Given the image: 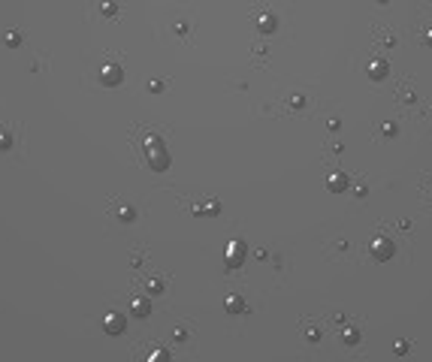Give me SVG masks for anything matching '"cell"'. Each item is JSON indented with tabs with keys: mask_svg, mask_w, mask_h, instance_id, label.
I'll return each mask as SVG.
<instances>
[{
	"mask_svg": "<svg viewBox=\"0 0 432 362\" xmlns=\"http://www.w3.org/2000/svg\"><path fill=\"white\" fill-rule=\"evenodd\" d=\"M148 163H151V169H166L169 166V154H166V148L157 142V139H148Z\"/></svg>",
	"mask_w": 432,
	"mask_h": 362,
	"instance_id": "1",
	"label": "cell"
},
{
	"mask_svg": "<svg viewBox=\"0 0 432 362\" xmlns=\"http://www.w3.org/2000/svg\"><path fill=\"white\" fill-rule=\"evenodd\" d=\"M369 248H372V257H375V260H381V263H384V260H390V257L396 254V245H393L390 239H372V245H369Z\"/></svg>",
	"mask_w": 432,
	"mask_h": 362,
	"instance_id": "2",
	"label": "cell"
},
{
	"mask_svg": "<svg viewBox=\"0 0 432 362\" xmlns=\"http://www.w3.org/2000/svg\"><path fill=\"white\" fill-rule=\"evenodd\" d=\"M327 187H330L333 193H345V190L351 187V178H348L345 172H330V178H327Z\"/></svg>",
	"mask_w": 432,
	"mask_h": 362,
	"instance_id": "3",
	"label": "cell"
},
{
	"mask_svg": "<svg viewBox=\"0 0 432 362\" xmlns=\"http://www.w3.org/2000/svg\"><path fill=\"white\" fill-rule=\"evenodd\" d=\"M242 260H245V242H233L227 248V266L236 269V266H242Z\"/></svg>",
	"mask_w": 432,
	"mask_h": 362,
	"instance_id": "4",
	"label": "cell"
},
{
	"mask_svg": "<svg viewBox=\"0 0 432 362\" xmlns=\"http://www.w3.org/2000/svg\"><path fill=\"white\" fill-rule=\"evenodd\" d=\"M103 329L106 332H124V317L121 314H106V320H103Z\"/></svg>",
	"mask_w": 432,
	"mask_h": 362,
	"instance_id": "5",
	"label": "cell"
},
{
	"mask_svg": "<svg viewBox=\"0 0 432 362\" xmlns=\"http://www.w3.org/2000/svg\"><path fill=\"white\" fill-rule=\"evenodd\" d=\"M390 73V66H387V60H372L369 63V79H375V82H381L384 76Z\"/></svg>",
	"mask_w": 432,
	"mask_h": 362,
	"instance_id": "6",
	"label": "cell"
},
{
	"mask_svg": "<svg viewBox=\"0 0 432 362\" xmlns=\"http://www.w3.org/2000/svg\"><path fill=\"white\" fill-rule=\"evenodd\" d=\"M100 82H103V85H118V82H121V69H115V66H106V69L100 73Z\"/></svg>",
	"mask_w": 432,
	"mask_h": 362,
	"instance_id": "7",
	"label": "cell"
},
{
	"mask_svg": "<svg viewBox=\"0 0 432 362\" xmlns=\"http://www.w3.org/2000/svg\"><path fill=\"white\" fill-rule=\"evenodd\" d=\"M275 24H278V21H275V15H260V21H257V27H260L263 33H272V30H275Z\"/></svg>",
	"mask_w": 432,
	"mask_h": 362,
	"instance_id": "8",
	"label": "cell"
},
{
	"mask_svg": "<svg viewBox=\"0 0 432 362\" xmlns=\"http://www.w3.org/2000/svg\"><path fill=\"white\" fill-rule=\"evenodd\" d=\"M227 311H230V314H242V311H245V302H242L239 296H230V299H227Z\"/></svg>",
	"mask_w": 432,
	"mask_h": 362,
	"instance_id": "9",
	"label": "cell"
},
{
	"mask_svg": "<svg viewBox=\"0 0 432 362\" xmlns=\"http://www.w3.org/2000/svg\"><path fill=\"white\" fill-rule=\"evenodd\" d=\"M133 311H136L139 317H145V314H148V302H142V299H136V302H133Z\"/></svg>",
	"mask_w": 432,
	"mask_h": 362,
	"instance_id": "10",
	"label": "cell"
},
{
	"mask_svg": "<svg viewBox=\"0 0 432 362\" xmlns=\"http://www.w3.org/2000/svg\"><path fill=\"white\" fill-rule=\"evenodd\" d=\"M357 341H360V332H357V329H348V332H345V344H357Z\"/></svg>",
	"mask_w": 432,
	"mask_h": 362,
	"instance_id": "11",
	"label": "cell"
},
{
	"mask_svg": "<svg viewBox=\"0 0 432 362\" xmlns=\"http://www.w3.org/2000/svg\"><path fill=\"white\" fill-rule=\"evenodd\" d=\"M381 133H384V136H396V124H384Z\"/></svg>",
	"mask_w": 432,
	"mask_h": 362,
	"instance_id": "12",
	"label": "cell"
},
{
	"mask_svg": "<svg viewBox=\"0 0 432 362\" xmlns=\"http://www.w3.org/2000/svg\"><path fill=\"white\" fill-rule=\"evenodd\" d=\"M290 103H293V109H302V106H305V100H302V97H293Z\"/></svg>",
	"mask_w": 432,
	"mask_h": 362,
	"instance_id": "13",
	"label": "cell"
},
{
	"mask_svg": "<svg viewBox=\"0 0 432 362\" xmlns=\"http://www.w3.org/2000/svg\"><path fill=\"white\" fill-rule=\"evenodd\" d=\"M423 39H426V45H429V48H432V24H429V27H426V33H423Z\"/></svg>",
	"mask_w": 432,
	"mask_h": 362,
	"instance_id": "14",
	"label": "cell"
},
{
	"mask_svg": "<svg viewBox=\"0 0 432 362\" xmlns=\"http://www.w3.org/2000/svg\"><path fill=\"white\" fill-rule=\"evenodd\" d=\"M378 3H387V0H378Z\"/></svg>",
	"mask_w": 432,
	"mask_h": 362,
	"instance_id": "15",
	"label": "cell"
}]
</instances>
